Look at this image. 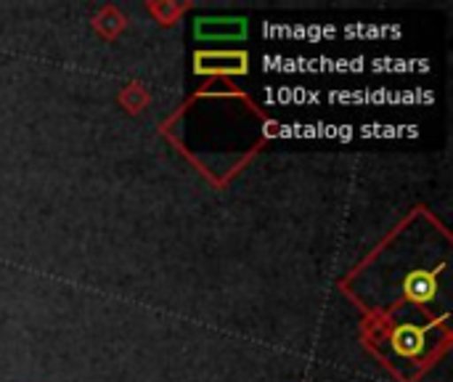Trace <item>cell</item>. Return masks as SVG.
Returning <instances> with one entry per match:
<instances>
[{
  "mask_svg": "<svg viewBox=\"0 0 453 382\" xmlns=\"http://www.w3.org/2000/svg\"><path fill=\"white\" fill-rule=\"evenodd\" d=\"M433 290H435V285H433V279L427 274H417L409 282V295H414L417 300H427L433 295Z\"/></svg>",
  "mask_w": 453,
  "mask_h": 382,
  "instance_id": "7a4b0ae2",
  "label": "cell"
},
{
  "mask_svg": "<svg viewBox=\"0 0 453 382\" xmlns=\"http://www.w3.org/2000/svg\"><path fill=\"white\" fill-rule=\"evenodd\" d=\"M395 348L403 354V356H414V354H419V348H422V335L417 332V330H411V327H403V330H398L395 332Z\"/></svg>",
  "mask_w": 453,
  "mask_h": 382,
  "instance_id": "6da1fadb",
  "label": "cell"
}]
</instances>
